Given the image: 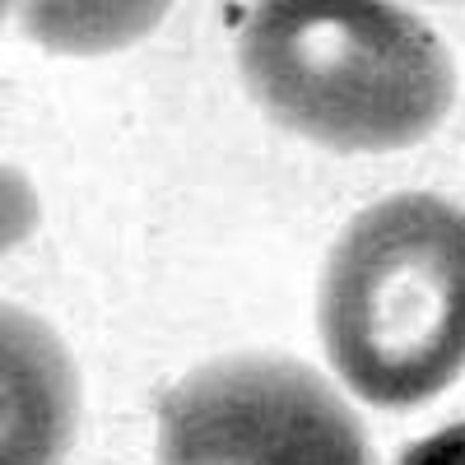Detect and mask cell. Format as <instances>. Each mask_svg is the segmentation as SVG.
Listing matches in <instances>:
<instances>
[{
	"instance_id": "cell-5",
	"label": "cell",
	"mask_w": 465,
	"mask_h": 465,
	"mask_svg": "<svg viewBox=\"0 0 465 465\" xmlns=\"http://www.w3.org/2000/svg\"><path fill=\"white\" fill-rule=\"evenodd\" d=\"M401 465H465V423H447V429L414 442L401 456Z\"/></svg>"
},
{
	"instance_id": "cell-2",
	"label": "cell",
	"mask_w": 465,
	"mask_h": 465,
	"mask_svg": "<svg viewBox=\"0 0 465 465\" xmlns=\"http://www.w3.org/2000/svg\"><path fill=\"white\" fill-rule=\"evenodd\" d=\"M322 335L368 405L433 401L465 368V210L401 191L344 228L322 284Z\"/></svg>"
},
{
	"instance_id": "cell-3",
	"label": "cell",
	"mask_w": 465,
	"mask_h": 465,
	"mask_svg": "<svg viewBox=\"0 0 465 465\" xmlns=\"http://www.w3.org/2000/svg\"><path fill=\"white\" fill-rule=\"evenodd\" d=\"M159 465H372L363 423L293 359H223L159 401Z\"/></svg>"
},
{
	"instance_id": "cell-1",
	"label": "cell",
	"mask_w": 465,
	"mask_h": 465,
	"mask_svg": "<svg viewBox=\"0 0 465 465\" xmlns=\"http://www.w3.org/2000/svg\"><path fill=\"white\" fill-rule=\"evenodd\" d=\"M242 80L280 126L331 149H401L456 94L442 37L414 10L368 0H270L252 10Z\"/></svg>"
},
{
	"instance_id": "cell-4",
	"label": "cell",
	"mask_w": 465,
	"mask_h": 465,
	"mask_svg": "<svg viewBox=\"0 0 465 465\" xmlns=\"http://www.w3.org/2000/svg\"><path fill=\"white\" fill-rule=\"evenodd\" d=\"M74 423L61 344L28 312H5V465H56Z\"/></svg>"
}]
</instances>
